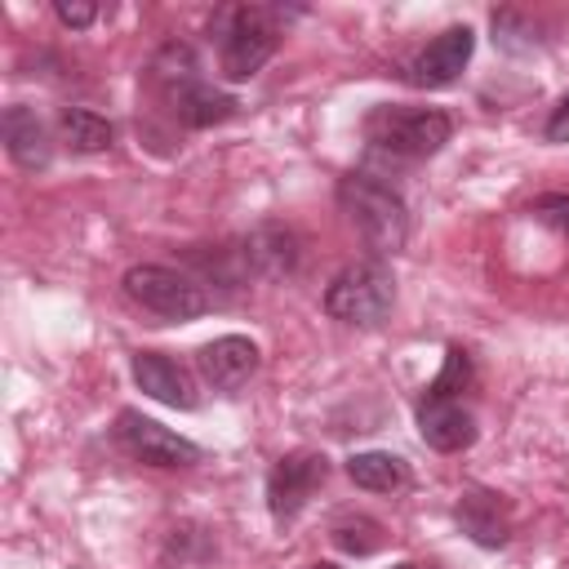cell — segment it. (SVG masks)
I'll use <instances>...</instances> for the list:
<instances>
[{
	"label": "cell",
	"mask_w": 569,
	"mask_h": 569,
	"mask_svg": "<svg viewBox=\"0 0 569 569\" xmlns=\"http://www.w3.org/2000/svg\"><path fill=\"white\" fill-rule=\"evenodd\" d=\"M151 80H156V93L164 98V107L173 111L178 124L187 129H209V124H222L236 116V98L218 84H209L200 76V62L187 44H164L151 62Z\"/></svg>",
	"instance_id": "cell-1"
},
{
	"label": "cell",
	"mask_w": 569,
	"mask_h": 569,
	"mask_svg": "<svg viewBox=\"0 0 569 569\" xmlns=\"http://www.w3.org/2000/svg\"><path fill=\"white\" fill-rule=\"evenodd\" d=\"M338 204L351 218V227L365 236V244L373 253H396L409 236V209L400 200V191L391 182H382L378 173H347L338 178Z\"/></svg>",
	"instance_id": "cell-2"
},
{
	"label": "cell",
	"mask_w": 569,
	"mask_h": 569,
	"mask_svg": "<svg viewBox=\"0 0 569 569\" xmlns=\"http://www.w3.org/2000/svg\"><path fill=\"white\" fill-rule=\"evenodd\" d=\"M213 36H218V71L240 84L249 76H258L267 67V58L276 53L280 44V22L271 9H258V4H231V9H218L213 18Z\"/></svg>",
	"instance_id": "cell-3"
},
{
	"label": "cell",
	"mask_w": 569,
	"mask_h": 569,
	"mask_svg": "<svg viewBox=\"0 0 569 569\" xmlns=\"http://www.w3.org/2000/svg\"><path fill=\"white\" fill-rule=\"evenodd\" d=\"M453 133V120L440 107H373L365 116V138L396 160H427Z\"/></svg>",
	"instance_id": "cell-4"
},
{
	"label": "cell",
	"mask_w": 569,
	"mask_h": 569,
	"mask_svg": "<svg viewBox=\"0 0 569 569\" xmlns=\"http://www.w3.org/2000/svg\"><path fill=\"white\" fill-rule=\"evenodd\" d=\"M396 307V276L382 258L342 267L325 289V311L342 325H382Z\"/></svg>",
	"instance_id": "cell-5"
},
{
	"label": "cell",
	"mask_w": 569,
	"mask_h": 569,
	"mask_svg": "<svg viewBox=\"0 0 569 569\" xmlns=\"http://www.w3.org/2000/svg\"><path fill=\"white\" fill-rule=\"evenodd\" d=\"M120 284H124L129 302H138L142 311H151L160 320H178L182 325V320H196V316L209 311V293L191 276H182L173 267H160V262L129 267Z\"/></svg>",
	"instance_id": "cell-6"
},
{
	"label": "cell",
	"mask_w": 569,
	"mask_h": 569,
	"mask_svg": "<svg viewBox=\"0 0 569 569\" xmlns=\"http://www.w3.org/2000/svg\"><path fill=\"white\" fill-rule=\"evenodd\" d=\"M325 480H329V458H325V453H316V449H293V453H284V458L271 467V476H267V511H271V520H276V525H289V520L311 502V493H316Z\"/></svg>",
	"instance_id": "cell-7"
},
{
	"label": "cell",
	"mask_w": 569,
	"mask_h": 569,
	"mask_svg": "<svg viewBox=\"0 0 569 569\" xmlns=\"http://www.w3.org/2000/svg\"><path fill=\"white\" fill-rule=\"evenodd\" d=\"M116 440L147 467H196L200 462V445H191L187 436L169 431L164 422L138 413V409H120L116 418Z\"/></svg>",
	"instance_id": "cell-8"
},
{
	"label": "cell",
	"mask_w": 569,
	"mask_h": 569,
	"mask_svg": "<svg viewBox=\"0 0 569 569\" xmlns=\"http://www.w3.org/2000/svg\"><path fill=\"white\" fill-rule=\"evenodd\" d=\"M413 418H418V436L431 449H440V453H458V449H467L476 440V418L462 405V396H449V391L427 387L422 400H418V409H413Z\"/></svg>",
	"instance_id": "cell-9"
},
{
	"label": "cell",
	"mask_w": 569,
	"mask_h": 569,
	"mask_svg": "<svg viewBox=\"0 0 569 569\" xmlns=\"http://www.w3.org/2000/svg\"><path fill=\"white\" fill-rule=\"evenodd\" d=\"M471 49H476V31L471 27H445L436 40H427L413 62H409V84L418 89H445L462 76V67L471 62Z\"/></svg>",
	"instance_id": "cell-10"
},
{
	"label": "cell",
	"mask_w": 569,
	"mask_h": 569,
	"mask_svg": "<svg viewBox=\"0 0 569 569\" xmlns=\"http://www.w3.org/2000/svg\"><path fill=\"white\" fill-rule=\"evenodd\" d=\"M196 369L213 391H236L258 373V342L244 333H222L196 351Z\"/></svg>",
	"instance_id": "cell-11"
},
{
	"label": "cell",
	"mask_w": 569,
	"mask_h": 569,
	"mask_svg": "<svg viewBox=\"0 0 569 569\" xmlns=\"http://www.w3.org/2000/svg\"><path fill=\"white\" fill-rule=\"evenodd\" d=\"M133 382L142 396H151L169 409H196L200 405L196 378L178 360H169L164 351H133Z\"/></svg>",
	"instance_id": "cell-12"
},
{
	"label": "cell",
	"mask_w": 569,
	"mask_h": 569,
	"mask_svg": "<svg viewBox=\"0 0 569 569\" xmlns=\"http://www.w3.org/2000/svg\"><path fill=\"white\" fill-rule=\"evenodd\" d=\"M0 129H4V151H9V160H13L18 169H27V173L49 169L53 142H49V129L40 124V116H36L31 107H22V102L4 107Z\"/></svg>",
	"instance_id": "cell-13"
},
{
	"label": "cell",
	"mask_w": 569,
	"mask_h": 569,
	"mask_svg": "<svg viewBox=\"0 0 569 569\" xmlns=\"http://www.w3.org/2000/svg\"><path fill=\"white\" fill-rule=\"evenodd\" d=\"M458 525L480 547H502L507 542V529H511L507 525V507L498 502V493H485V489H467L458 498Z\"/></svg>",
	"instance_id": "cell-14"
},
{
	"label": "cell",
	"mask_w": 569,
	"mask_h": 569,
	"mask_svg": "<svg viewBox=\"0 0 569 569\" xmlns=\"http://www.w3.org/2000/svg\"><path fill=\"white\" fill-rule=\"evenodd\" d=\"M347 476H351L356 489H369V493H396V489L409 485V467H405V458L382 453V449L351 453V458H347Z\"/></svg>",
	"instance_id": "cell-15"
},
{
	"label": "cell",
	"mask_w": 569,
	"mask_h": 569,
	"mask_svg": "<svg viewBox=\"0 0 569 569\" xmlns=\"http://www.w3.org/2000/svg\"><path fill=\"white\" fill-rule=\"evenodd\" d=\"M293 258H298V249L284 227H258L244 240V267L253 276H284V271H293Z\"/></svg>",
	"instance_id": "cell-16"
},
{
	"label": "cell",
	"mask_w": 569,
	"mask_h": 569,
	"mask_svg": "<svg viewBox=\"0 0 569 569\" xmlns=\"http://www.w3.org/2000/svg\"><path fill=\"white\" fill-rule=\"evenodd\" d=\"M58 129H62V142H67L71 151H84V156L107 151V147L116 142V124H111L107 116L89 111V107H62V111H58Z\"/></svg>",
	"instance_id": "cell-17"
},
{
	"label": "cell",
	"mask_w": 569,
	"mask_h": 569,
	"mask_svg": "<svg viewBox=\"0 0 569 569\" xmlns=\"http://www.w3.org/2000/svg\"><path fill=\"white\" fill-rule=\"evenodd\" d=\"M333 542L351 556H369L382 547V525L369 520V516H338L333 520Z\"/></svg>",
	"instance_id": "cell-18"
},
{
	"label": "cell",
	"mask_w": 569,
	"mask_h": 569,
	"mask_svg": "<svg viewBox=\"0 0 569 569\" xmlns=\"http://www.w3.org/2000/svg\"><path fill=\"white\" fill-rule=\"evenodd\" d=\"M431 387H436V391H449V396H462V391L471 387V356H467L462 347H449V351H445V365H440V373H436Z\"/></svg>",
	"instance_id": "cell-19"
},
{
	"label": "cell",
	"mask_w": 569,
	"mask_h": 569,
	"mask_svg": "<svg viewBox=\"0 0 569 569\" xmlns=\"http://www.w3.org/2000/svg\"><path fill=\"white\" fill-rule=\"evenodd\" d=\"M533 213H538L542 222L569 231V196H542V200H533Z\"/></svg>",
	"instance_id": "cell-20"
},
{
	"label": "cell",
	"mask_w": 569,
	"mask_h": 569,
	"mask_svg": "<svg viewBox=\"0 0 569 569\" xmlns=\"http://www.w3.org/2000/svg\"><path fill=\"white\" fill-rule=\"evenodd\" d=\"M542 138H547V142H569V93L551 107V116H547V124H542Z\"/></svg>",
	"instance_id": "cell-21"
},
{
	"label": "cell",
	"mask_w": 569,
	"mask_h": 569,
	"mask_svg": "<svg viewBox=\"0 0 569 569\" xmlns=\"http://www.w3.org/2000/svg\"><path fill=\"white\" fill-rule=\"evenodd\" d=\"M53 13H58V22H62V27H89V22L98 18V9H93V4H67V0H62Z\"/></svg>",
	"instance_id": "cell-22"
},
{
	"label": "cell",
	"mask_w": 569,
	"mask_h": 569,
	"mask_svg": "<svg viewBox=\"0 0 569 569\" xmlns=\"http://www.w3.org/2000/svg\"><path fill=\"white\" fill-rule=\"evenodd\" d=\"M302 569H342V565H333V560H311V565H302Z\"/></svg>",
	"instance_id": "cell-23"
},
{
	"label": "cell",
	"mask_w": 569,
	"mask_h": 569,
	"mask_svg": "<svg viewBox=\"0 0 569 569\" xmlns=\"http://www.w3.org/2000/svg\"><path fill=\"white\" fill-rule=\"evenodd\" d=\"M391 569H418V565H409V560H400V565H391Z\"/></svg>",
	"instance_id": "cell-24"
}]
</instances>
